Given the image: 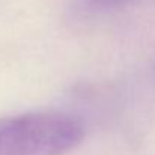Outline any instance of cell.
<instances>
[{
    "label": "cell",
    "instance_id": "obj_1",
    "mask_svg": "<svg viewBox=\"0 0 155 155\" xmlns=\"http://www.w3.org/2000/svg\"><path fill=\"white\" fill-rule=\"evenodd\" d=\"M83 139V122L65 111H33L0 119V155H63Z\"/></svg>",
    "mask_w": 155,
    "mask_h": 155
},
{
    "label": "cell",
    "instance_id": "obj_2",
    "mask_svg": "<svg viewBox=\"0 0 155 155\" xmlns=\"http://www.w3.org/2000/svg\"><path fill=\"white\" fill-rule=\"evenodd\" d=\"M97 3H101V5H119V3H124V2H128V0H94Z\"/></svg>",
    "mask_w": 155,
    "mask_h": 155
}]
</instances>
